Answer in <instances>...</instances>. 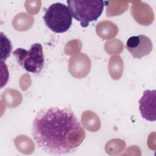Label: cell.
Listing matches in <instances>:
<instances>
[{
  "label": "cell",
  "instance_id": "2",
  "mask_svg": "<svg viewBox=\"0 0 156 156\" xmlns=\"http://www.w3.org/2000/svg\"><path fill=\"white\" fill-rule=\"evenodd\" d=\"M72 17L80 22L82 27L88 26L90 22L96 21L102 13L107 1L101 0H67Z\"/></svg>",
  "mask_w": 156,
  "mask_h": 156
},
{
  "label": "cell",
  "instance_id": "6",
  "mask_svg": "<svg viewBox=\"0 0 156 156\" xmlns=\"http://www.w3.org/2000/svg\"><path fill=\"white\" fill-rule=\"evenodd\" d=\"M156 91L146 90L139 100V110L142 118L149 121L156 120Z\"/></svg>",
  "mask_w": 156,
  "mask_h": 156
},
{
  "label": "cell",
  "instance_id": "3",
  "mask_svg": "<svg viewBox=\"0 0 156 156\" xmlns=\"http://www.w3.org/2000/svg\"><path fill=\"white\" fill-rule=\"evenodd\" d=\"M46 26L52 32L63 33L71 26L72 16L68 7L61 2L52 4L43 16Z\"/></svg>",
  "mask_w": 156,
  "mask_h": 156
},
{
  "label": "cell",
  "instance_id": "1",
  "mask_svg": "<svg viewBox=\"0 0 156 156\" xmlns=\"http://www.w3.org/2000/svg\"><path fill=\"white\" fill-rule=\"evenodd\" d=\"M32 135L41 151L60 155L74 152L85 139V131L71 109L50 107L35 115Z\"/></svg>",
  "mask_w": 156,
  "mask_h": 156
},
{
  "label": "cell",
  "instance_id": "4",
  "mask_svg": "<svg viewBox=\"0 0 156 156\" xmlns=\"http://www.w3.org/2000/svg\"><path fill=\"white\" fill-rule=\"evenodd\" d=\"M18 63L27 72L39 74L44 67V57L42 45L35 43L31 45L29 49L17 48L13 52Z\"/></svg>",
  "mask_w": 156,
  "mask_h": 156
},
{
  "label": "cell",
  "instance_id": "5",
  "mask_svg": "<svg viewBox=\"0 0 156 156\" xmlns=\"http://www.w3.org/2000/svg\"><path fill=\"white\" fill-rule=\"evenodd\" d=\"M152 47L151 39L144 35L130 37L126 42L127 49L132 57L136 58H141L150 54Z\"/></svg>",
  "mask_w": 156,
  "mask_h": 156
}]
</instances>
